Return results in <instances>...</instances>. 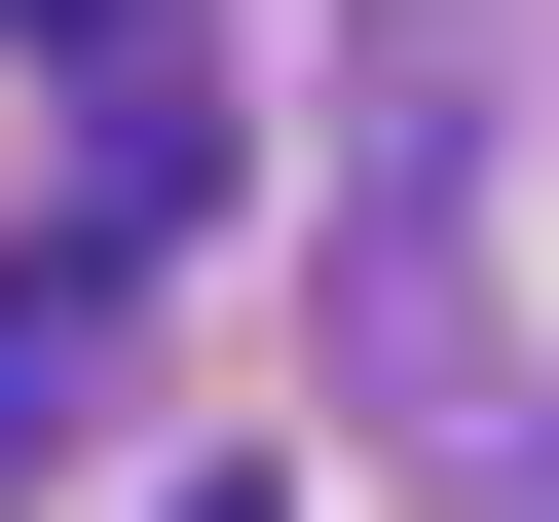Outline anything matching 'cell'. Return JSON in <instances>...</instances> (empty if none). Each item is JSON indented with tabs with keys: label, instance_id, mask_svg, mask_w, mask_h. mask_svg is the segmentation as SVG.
<instances>
[{
	"label": "cell",
	"instance_id": "cell-1",
	"mask_svg": "<svg viewBox=\"0 0 559 522\" xmlns=\"http://www.w3.org/2000/svg\"><path fill=\"white\" fill-rule=\"evenodd\" d=\"M187 187H224V112H187V75H112V112H75V224H38V261H75V299H112V261H150Z\"/></svg>",
	"mask_w": 559,
	"mask_h": 522
},
{
	"label": "cell",
	"instance_id": "cell-2",
	"mask_svg": "<svg viewBox=\"0 0 559 522\" xmlns=\"http://www.w3.org/2000/svg\"><path fill=\"white\" fill-rule=\"evenodd\" d=\"M0 38H75V75H112V0H0Z\"/></svg>",
	"mask_w": 559,
	"mask_h": 522
},
{
	"label": "cell",
	"instance_id": "cell-3",
	"mask_svg": "<svg viewBox=\"0 0 559 522\" xmlns=\"http://www.w3.org/2000/svg\"><path fill=\"white\" fill-rule=\"evenodd\" d=\"M150 522H299V485H150Z\"/></svg>",
	"mask_w": 559,
	"mask_h": 522
}]
</instances>
